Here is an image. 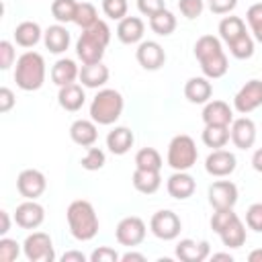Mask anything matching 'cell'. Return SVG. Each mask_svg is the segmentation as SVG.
Instances as JSON below:
<instances>
[{
    "instance_id": "25",
    "label": "cell",
    "mask_w": 262,
    "mask_h": 262,
    "mask_svg": "<svg viewBox=\"0 0 262 262\" xmlns=\"http://www.w3.org/2000/svg\"><path fill=\"white\" fill-rule=\"evenodd\" d=\"M78 78H80V68L70 57H61V59H57L51 66V80L59 88L61 86H68V84H74Z\"/></svg>"
},
{
    "instance_id": "31",
    "label": "cell",
    "mask_w": 262,
    "mask_h": 262,
    "mask_svg": "<svg viewBox=\"0 0 262 262\" xmlns=\"http://www.w3.org/2000/svg\"><path fill=\"white\" fill-rule=\"evenodd\" d=\"M244 33H248L244 18H239V16H223L221 18V23H219V39L225 45H229L231 41H235Z\"/></svg>"
},
{
    "instance_id": "35",
    "label": "cell",
    "mask_w": 262,
    "mask_h": 262,
    "mask_svg": "<svg viewBox=\"0 0 262 262\" xmlns=\"http://www.w3.org/2000/svg\"><path fill=\"white\" fill-rule=\"evenodd\" d=\"M76 10H78V2L76 0H53L51 2V16L61 25L74 23Z\"/></svg>"
},
{
    "instance_id": "47",
    "label": "cell",
    "mask_w": 262,
    "mask_h": 262,
    "mask_svg": "<svg viewBox=\"0 0 262 262\" xmlns=\"http://www.w3.org/2000/svg\"><path fill=\"white\" fill-rule=\"evenodd\" d=\"M166 8V2L164 0H137V10L143 14V16H154L158 14L160 10Z\"/></svg>"
},
{
    "instance_id": "42",
    "label": "cell",
    "mask_w": 262,
    "mask_h": 262,
    "mask_svg": "<svg viewBox=\"0 0 262 262\" xmlns=\"http://www.w3.org/2000/svg\"><path fill=\"white\" fill-rule=\"evenodd\" d=\"M127 10H129V4L127 0H102V12L113 18V20H121L127 16Z\"/></svg>"
},
{
    "instance_id": "53",
    "label": "cell",
    "mask_w": 262,
    "mask_h": 262,
    "mask_svg": "<svg viewBox=\"0 0 262 262\" xmlns=\"http://www.w3.org/2000/svg\"><path fill=\"white\" fill-rule=\"evenodd\" d=\"M252 168L262 174V147H258V149L252 154Z\"/></svg>"
},
{
    "instance_id": "23",
    "label": "cell",
    "mask_w": 262,
    "mask_h": 262,
    "mask_svg": "<svg viewBox=\"0 0 262 262\" xmlns=\"http://www.w3.org/2000/svg\"><path fill=\"white\" fill-rule=\"evenodd\" d=\"M70 41H72L70 31H68L61 23L47 27V29H45V33H43V43H45V47L49 49V53H55V55H59V53L68 51Z\"/></svg>"
},
{
    "instance_id": "39",
    "label": "cell",
    "mask_w": 262,
    "mask_h": 262,
    "mask_svg": "<svg viewBox=\"0 0 262 262\" xmlns=\"http://www.w3.org/2000/svg\"><path fill=\"white\" fill-rule=\"evenodd\" d=\"M106 164V156H104V151L100 149V147H88V151L84 154V158L80 160V166L84 168V170H88V172H94V170H100L102 166Z\"/></svg>"
},
{
    "instance_id": "46",
    "label": "cell",
    "mask_w": 262,
    "mask_h": 262,
    "mask_svg": "<svg viewBox=\"0 0 262 262\" xmlns=\"http://www.w3.org/2000/svg\"><path fill=\"white\" fill-rule=\"evenodd\" d=\"M88 258H90V262H119V260H121V254H119L115 248L98 246Z\"/></svg>"
},
{
    "instance_id": "26",
    "label": "cell",
    "mask_w": 262,
    "mask_h": 262,
    "mask_svg": "<svg viewBox=\"0 0 262 262\" xmlns=\"http://www.w3.org/2000/svg\"><path fill=\"white\" fill-rule=\"evenodd\" d=\"M57 102L63 111L68 113H76L84 106L86 102V92H84V86L80 84H68V86H61L59 88V94H57Z\"/></svg>"
},
{
    "instance_id": "3",
    "label": "cell",
    "mask_w": 262,
    "mask_h": 262,
    "mask_svg": "<svg viewBox=\"0 0 262 262\" xmlns=\"http://www.w3.org/2000/svg\"><path fill=\"white\" fill-rule=\"evenodd\" d=\"M108 43H111V27L98 18L92 27L82 29L76 41V55L82 63H98L102 61Z\"/></svg>"
},
{
    "instance_id": "10",
    "label": "cell",
    "mask_w": 262,
    "mask_h": 262,
    "mask_svg": "<svg viewBox=\"0 0 262 262\" xmlns=\"http://www.w3.org/2000/svg\"><path fill=\"white\" fill-rule=\"evenodd\" d=\"M262 106V80L252 78L248 80L233 96V108L239 115H248Z\"/></svg>"
},
{
    "instance_id": "1",
    "label": "cell",
    "mask_w": 262,
    "mask_h": 262,
    "mask_svg": "<svg viewBox=\"0 0 262 262\" xmlns=\"http://www.w3.org/2000/svg\"><path fill=\"white\" fill-rule=\"evenodd\" d=\"M194 57L201 66L203 76L209 78V80L223 78L229 70V61H227V55L223 51L221 39L215 37V35H203V37L196 39Z\"/></svg>"
},
{
    "instance_id": "22",
    "label": "cell",
    "mask_w": 262,
    "mask_h": 262,
    "mask_svg": "<svg viewBox=\"0 0 262 262\" xmlns=\"http://www.w3.org/2000/svg\"><path fill=\"white\" fill-rule=\"evenodd\" d=\"M70 137L76 145L92 147L98 139V127L92 119H76L70 125Z\"/></svg>"
},
{
    "instance_id": "14",
    "label": "cell",
    "mask_w": 262,
    "mask_h": 262,
    "mask_svg": "<svg viewBox=\"0 0 262 262\" xmlns=\"http://www.w3.org/2000/svg\"><path fill=\"white\" fill-rule=\"evenodd\" d=\"M135 57L137 63L147 72H156L166 63V51L158 41H141L135 49Z\"/></svg>"
},
{
    "instance_id": "2",
    "label": "cell",
    "mask_w": 262,
    "mask_h": 262,
    "mask_svg": "<svg viewBox=\"0 0 262 262\" xmlns=\"http://www.w3.org/2000/svg\"><path fill=\"white\" fill-rule=\"evenodd\" d=\"M66 219H68V227L74 239L78 242H90L96 237L98 229H100V221L98 215L92 207L90 201L86 199H76L68 205L66 211Z\"/></svg>"
},
{
    "instance_id": "41",
    "label": "cell",
    "mask_w": 262,
    "mask_h": 262,
    "mask_svg": "<svg viewBox=\"0 0 262 262\" xmlns=\"http://www.w3.org/2000/svg\"><path fill=\"white\" fill-rule=\"evenodd\" d=\"M20 254V244L12 237H0V262H14Z\"/></svg>"
},
{
    "instance_id": "50",
    "label": "cell",
    "mask_w": 262,
    "mask_h": 262,
    "mask_svg": "<svg viewBox=\"0 0 262 262\" xmlns=\"http://www.w3.org/2000/svg\"><path fill=\"white\" fill-rule=\"evenodd\" d=\"M61 262H86V254H82L78 250H70L61 256Z\"/></svg>"
},
{
    "instance_id": "24",
    "label": "cell",
    "mask_w": 262,
    "mask_h": 262,
    "mask_svg": "<svg viewBox=\"0 0 262 262\" xmlns=\"http://www.w3.org/2000/svg\"><path fill=\"white\" fill-rule=\"evenodd\" d=\"M108 68L98 61V63H82L80 68V82L84 88H102L106 82H108Z\"/></svg>"
},
{
    "instance_id": "54",
    "label": "cell",
    "mask_w": 262,
    "mask_h": 262,
    "mask_svg": "<svg viewBox=\"0 0 262 262\" xmlns=\"http://www.w3.org/2000/svg\"><path fill=\"white\" fill-rule=\"evenodd\" d=\"M211 260H227V262H231L233 256L229 252H217V254H211Z\"/></svg>"
},
{
    "instance_id": "20",
    "label": "cell",
    "mask_w": 262,
    "mask_h": 262,
    "mask_svg": "<svg viewBox=\"0 0 262 262\" xmlns=\"http://www.w3.org/2000/svg\"><path fill=\"white\" fill-rule=\"evenodd\" d=\"M211 94H213V86L211 80L205 76L188 78L184 84V98L192 104H207L211 100Z\"/></svg>"
},
{
    "instance_id": "30",
    "label": "cell",
    "mask_w": 262,
    "mask_h": 262,
    "mask_svg": "<svg viewBox=\"0 0 262 262\" xmlns=\"http://www.w3.org/2000/svg\"><path fill=\"white\" fill-rule=\"evenodd\" d=\"M201 139L207 147L221 149L231 139V133H229V127H225V125H205L203 133H201Z\"/></svg>"
},
{
    "instance_id": "5",
    "label": "cell",
    "mask_w": 262,
    "mask_h": 262,
    "mask_svg": "<svg viewBox=\"0 0 262 262\" xmlns=\"http://www.w3.org/2000/svg\"><path fill=\"white\" fill-rule=\"evenodd\" d=\"M125 108V98L115 88H100L90 102V119L96 125H113Z\"/></svg>"
},
{
    "instance_id": "4",
    "label": "cell",
    "mask_w": 262,
    "mask_h": 262,
    "mask_svg": "<svg viewBox=\"0 0 262 262\" xmlns=\"http://www.w3.org/2000/svg\"><path fill=\"white\" fill-rule=\"evenodd\" d=\"M45 59L37 51H25L14 63V82L25 92H35L45 84Z\"/></svg>"
},
{
    "instance_id": "18",
    "label": "cell",
    "mask_w": 262,
    "mask_h": 262,
    "mask_svg": "<svg viewBox=\"0 0 262 262\" xmlns=\"http://www.w3.org/2000/svg\"><path fill=\"white\" fill-rule=\"evenodd\" d=\"M166 190L172 199L176 201H186L194 194L196 190V182L194 178L188 174V172H180V170H174V174L166 180Z\"/></svg>"
},
{
    "instance_id": "28",
    "label": "cell",
    "mask_w": 262,
    "mask_h": 262,
    "mask_svg": "<svg viewBox=\"0 0 262 262\" xmlns=\"http://www.w3.org/2000/svg\"><path fill=\"white\" fill-rule=\"evenodd\" d=\"M43 33L45 31H41L39 23H35V20H23V23L16 25V29H14L12 35H14V43L18 47L31 49V47H35L43 39Z\"/></svg>"
},
{
    "instance_id": "21",
    "label": "cell",
    "mask_w": 262,
    "mask_h": 262,
    "mask_svg": "<svg viewBox=\"0 0 262 262\" xmlns=\"http://www.w3.org/2000/svg\"><path fill=\"white\" fill-rule=\"evenodd\" d=\"M203 123L229 127L233 123V108L225 100H209L203 108Z\"/></svg>"
},
{
    "instance_id": "40",
    "label": "cell",
    "mask_w": 262,
    "mask_h": 262,
    "mask_svg": "<svg viewBox=\"0 0 262 262\" xmlns=\"http://www.w3.org/2000/svg\"><path fill=\"white\" fill-rule=\"evenodd\" d=\"M235 217H237V213L233 209H215V213L211 215V229L219 235Z\"/></svg>"
},
{
    "instance_id": "44",
    "label": "cell",
    "mask_w": 262,
    "mask_h": 262,
    "mask_svg": "<svg viewBox=\"0 0 262 262\" xmlns=\"http://www.w3.org/2000/svg\"><path fill=\"white\" fill-rule=\"evenodd\" d=\"M246 225L248 229L262 233V203H252L246 211Z\"/></svg>"
},
{
    "instance_id": "19",
    "label": "cell",
    "mask_w": 262,
    "mask_h": 262,
    "mask_svg": "<svg viewBox=\"0 0 262 262\" xmlns=\"http://www.w3.org/2000/svg\"><path fill=\"white\" fill-rule=\"evenodd\" d=\"M143 33H145V25H143V20L139 16H125L117 25V39L123 45L141 43Z\"/></svg>"
},
{
    "instance_id": "34",
    "label": "cell",
    "mask_w": 262,
    "mask_h": 262,
    "mask_svg": "<svg viewBox=\"0 0 262 262\" xmlns=\"http://www.w3.org/2000/svg\"><path fill=\"white\" fill-rule=\"evenodd\" d=\"M162 166H164V160H162V156H160V151L156 147H141L135 154V168L160 172Z\"/></svg>"
},
{
    "instance_id": "8",
    "label": "cell",
    "mask_w": 262,
    "mask_h": 262,
    "mask_svg": "<svg viewBox=\"0 0 262 262\" xmlns=\"http://www.w3.org/2000/svg\"><path fill=\"white\" fill-rule=\"evenodd\" d=\"M180 229H182V221L180 217L170 211V209H162V211H156L149 219V231L162 239V242H172L180 235Z\"/></svg>"
},
{
    "instance_id": "17",
    "label": "cell",
    "mask_w": 262,
    "mask_h": 262,
    "mask_svg": "<svg viewBox=\"0 0 262 262\" xmlns=\"http://www.w3.org/2000/svg\"><path fill=\"white\" fill-rule=\"evenodd\" d=\"M229 133H231V141L237 149H250L256 143V125L248 117L233 119V123L229 125Z\"/></svg>"
},
{
    "instance_id": "33",
    "label": "cell",
    "mask_w": 262,
    "mask_h": 262,
    "mask_svg": "<svg viewBox=\"0 0 262 262\" xmlns=\"http://www.w3.org/2000/svg\"><path fill=\"white\" fill-rule=\"evenodd\" d=\"M176 16L168 10V8H164V10H160L158 14H154V16H149V29L156 33V35H160V37H168V35H172L174 31H176Z\"/></svg>"
},
{
    "instance_id": "55",
    "label": "cell",
    "mask_w": 262,
    "mask_h": 262,
    "mask_svg": "<svg viewBox=\"0 0 262 262\" xmlns=\"http://www.w3.org/2000/svg\"><path fill=\"white\" fill-rule=\"evenodd\" d=\"M248 260H250V262H262V248L252 250V252L248 254Z\"/></svg>"
},
{
    "instance_id": "9",
    "label": "cell",
    "mask_w": 262,
    "mask_h": 262,
    "mask_svg": "<svg viewBox=\"0 0 262 262\" xmlns=\"http://www.w3.org/2000/svg\"><path fill=\"white\" fill-rule=\"evenodd\" d=\"M147 235V227H145V221L137 215H129V217H123L119 223H117V229H115V237L121 246L125 248H135L139 246Z\"/></svg>"
},
{
    "instance_id": "6",
    "label": "cell",
    "mask_w": 262,
    "mask_h": 262,
    "mask_svg": "<svg viewBox=\"0 0 262 262\" xmlns=\"http://www.w3.org/2000/svg\"><path fill=\"white\" fill-rule=\"evenodd\" d=\"M199 158V149L196 143L190 135H174L168 143V154H166V162L172 170H180V172H188Z\"/></svg>"
},
{
    "instance_id": "29",
    "label": "cell",
    "mask_w": 262,
    "mask_h": 262,
    "mask_svg": "<svg viewBox=\"0 0 262 262\" xmlns=\"http://www.w3.org/2000/svg\"><path fill=\"white\" fill-rule=\"evenodd\" d=\"M131 182H133V186H135L137 192H141V194H154L162 186V176L156 170L135 168L133 170V176H131Z\"/></svg>"
},
{
    "instance_id": "48",
    "label": "cell",
    "mask_w": 262,
    "mask_h": 262,
    "mask_svg": "<svg viewBox=\"0 0 262 262\" xmlns=\"http://www.w3.org/2000/svg\"><path fill=\"white\" fill-rule=\"evenodd\" d=\"M237 6V0H209V10L213 14H229Z\"/></svg>"
},
{
    "instance_id": "43",
    "label": "cell",
    "mask_w": 262,
    "mask_h": 262,
    "mask_svg": "<svg viewBox=\"0 0 262 262\" xmlns=\"http://www.w3.org/2000/svg\"><path fill=\"white\" fill-rule=\"evenodd\" d=\"M178 10L184 18L188 20H194L203 14L205 10V2L203 0H178Z\"/></svg>"
},
{
    "instance_id": "37",
    "label": "cell",
    "mask_w": 262,
    "mask_h": 262,
    "mask_svg": "<svg viewBox=\"0 0 262 262\" xmlns=\"http://www.w3.org/2000/svg\"><path fill=\"white\" fill-rule=\"evenodd\" d=\"M96 20H98L96 6L90 4V2H78V10H76V16H74V23H76L80 29H88V27H92Z\"/></svg>"
},
{
    "instance_id": "49",
    "label": "cell",
    "mask_w": 262,
    "mask_h": 262,
    "mask_svg": "<svg viewBox=\"0 0 262 262\" xmlns=\"http://www.w3.org/2000/svg\"><path fill=\"white\" fill-rule=\"evenodd\" d=\"M16 104V98H14V92L8 88V86H2L0 88V113H8L12 111V106Z\"/></svg>"
},
{
    "instance_id": "12",
    "label": "cell",
    "mask_w": 262,
    "mask_h": 262,
    "mask_svg": "<svg viewBox=\"0 0 262 262\" xmlns=\"http://www.w3.org/2000/svg\"><path fill=\"white\" fill-rule=\"evenodd\" d=\"M237 168V158L233 151L229 149H213L207 160H205V170L209 176H215V178H225L229 174H233Z\"/></svg>"
},
{
    "instance_id": "11",
    "label": "cell",
    "mask_w": 262,
    "mask_h": 262,
    "mask_svg": "<svg viewBox=\"0 0 262 262\" xmlns=\"http://www.w3.org/2000/svg\"><path fill=\"white\" fill-rule=\"evenodd\" d=\"M45 188H47V178H45V174L41 170L27 168L16 176V190L25 199L37 201L45 192Z\"/></svg>"
},
{
    "instance_id": "15",
    "label": "cell",
    "mask_w": 262,
    "mask_h": 262,
    "mask_svg": "<svg viewBox=\"0 0 262 262\" xmlns=\"http://www.w3.org/2000/svg\"><path fill=\"white\" fill-rule=\"evenodd\" d=\"M45 221V209L43 205H39L37 201L27 199L25 203L16 205L14 211V223L23 229H37L41 223Z\"/></svg>"
},
{
    "instance_id": "27",
    "label": "cell",
    "mask_w": 262,
    "mask_h": 262,
    "mask_svg": "<svg viewBox=\"0 0 262 262\" xmlns=\"http://www.w3.org/2000/svg\"><path fill=\"white\" fill-rule=\"evenodd\" d=\"M135 143V135L129 127H115L106 135V147L115 156H125Z\"/></svg>"
},
{
    "instance_id": "51",
    "label": "cell",
    "mask_w": 262,
    "mask_h": 262,
    "mask_svg": "<svg viewBox=\"0 0 262 262\" xmlns=\"http://www.w3.org/2000/svg\"><path fill=\"white\" fill-rule=\"evenodd\" d=\"M121 262H145V254H141V252H125V254H121Z\"/></svg>"
},
{
    "instance_id": "45",
    "label": "cell",
    "mask_w": 262,
    "mask_h": 262,
    "mask_svg": "<svg viewBox=\"0 0 262 262\" xmlns=\"http://www.w3.org/2000/svg\"><path fill=\"white\" fill-rule=\"evenodd\" d=\"M16 63V49L12 41L2 39L0 41V70H10V66Z\"/></svg>"
},
{
    "instance_id": "52",
    "label": "cell",
    "mask_w": 262,
    "mask_h": 262,
    "mask_svg": "<svg viewBox=\"0 0 262 262\" xmlns=\"http://www.w3.org/2000/svg\"><path fill=\"white\" fill-rule=\"evenodd\" d=\"M10 231V215L8 211H0V235H6Z\"/></svg>"
},
{
    "instance_id": "16",
    "label": "cell",
    "mask_w": 262,
    "mask_h": 262,
    "mask_svg": "<svg viewBox=\"0 0 262 262\" xmlns=\"http://www.w3.org/2000/svg\"><path fill=\"white\" fill-rule=\"evenodd\" d=\"M211 256V244L207 239H180L176 244V258L182 262H205Z\"/></svg>"
},
{
    "instance_id": "36",
    "label": "cell",
    "mask_w": 262,
    "mask_h": 262,
    "mask_svg": "<svg viewBox=\"0 0 262 262\" xmlns=\"http://www.w3.org/2000/svg\"><path fill=\"white\" fill-rule=\"evenodd\" d=\"M227 47H229V53L235 59H250L254 55V37L250 33H244L242 37L231 41Z\"/></svg>"
},
{
    "instance_id": "32",
    "label": "cell",
    "mask_w": 262,
    "mask_h": 262,
    "mask_svg": "<svg viewBox=\"0 0 262 262\" xmlns=\"http://www.w3.org/2000/svg\"><path fill=\"white\" fill-rule=\"evenodd\" d=\"M219 237H221L223 246H227V248H233V250L242 248L246 244V225H244V221L239 217L231 219V223L219 233Z\"/></svg>"
},
{
    "instance_id": "38",
    "label": "cell",
    "mask_w": 262,
    "mask_h": 262,
    "mask_svg": "<svg viewBox=\"0 0 262 262\" xmlns=\"http://www.w3.org/2000/svg\"><path fill=\"white\" fill-rule=\"evenodd\" d=\"M246 20H248V27L252 31V37L258 43H262V2H256L248 8Z\"/></svg>"
},
{
    "instance_id": "13",
    "label": "cell",
    "mask_w": 262,
    "mask_h": 262,
    "mask_svg": "<svg viewBox=\"0 0 262 262\" xmlns=\"http://www.w3.org/2000/svg\"><path fill=\"white\" fill-rule=\"evenodd\" d=\"M207 194H209V205L213 209H233L239 199L237 186L231 180H215L209 186Z\"/></svg>"
},
{
    "instance_id": "7",
    "label": "cell",
    "mask_w": 262,
    "mask_h": 262,
    "mask_svg": "<svg viewBox=\"0 0 262 262\" xmlns=\"http://www.w3.org/2000/svg\"><path fill=\"white\" fill-rule=\"evenodd\" d=\"M23 254L29 262H53L55 250L49 233L45 231H33L23 242Z\"/></svg>"
}]
</instances>
